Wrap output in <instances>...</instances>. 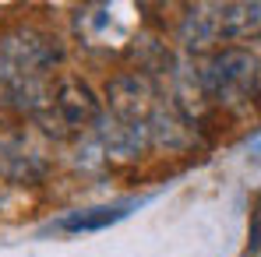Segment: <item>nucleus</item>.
<instances>
[{
  "mask_svg": "<svg viewBox=\"0 0 261 257\" xmlns=\"http://www.w3.org/2000/svg\"><path fill=\"white\" fill-rule=\"evenodd\" d=\"M102 102L92 92L88 81L74 74H57L49 78L43 106L32 113L36 127H43L49 137H74V134H92L102 120Z\"/></svg>",
  "mask_w": 261,
  "mask_h": 257,
  "instance_id": "f257e3e1",
  "label": "nucleus"
},
{
  "mask_svg": "<svg viewBox=\"0 0 261 257\" xmlns=\"http://www.w3.org/2000/svg\"><path fill=\"white\" fill-rule=\"evenodd\" d=\"M194 78L205 99L219 106H244L261 92V60L251 49L226 46L205 56Z\"/></svg>",
  "mask_w": 261,
  "mask_h": 257,
  "instance_id": "f03ea898",
  "label": "nucleus"
},
{
  "mask_svg": "<svg viewBox=\"0 0 261 257\" xmlns=\"http://www.w3.org/2000/svg\"><path fill=\"white\" fill-rule=\"evenodd\" d=\"M106 102H110V117L124 120V124H152V117L159 113L163 99L152 85L148 74H117L106 85Z\"/></svg>",
  "mask_w": 261,
  "mask_h": 257,
  "instance_id": "7ed1b4c3",
  "label": "nucleus"
},
{
  "mask_svg": "<svg viewBox=\"0 0 261 257\" xmlns=\"http://www.w3.org/2000/svg\"><path fill=\"white\" fill-rule=\"evenodd\" d=\"M152 197H124V201H110V205H88V208H74L53 218L43 233H102L117 222H124L130 212H138L141 205H148Z\"/></svg>",
  "mask_w": 261,
  "mask_h": 257,
  "instance_id": "20e7f679",
  "label": "nucleus"
},
{
  "mask_svg": "<svg viewBox=\"0 0 261 257\" xmlns=\"http://www.w3.org/2000/svg\"><path fill=\"white\" fill-rule=\"evenodd\" d=\"M124 11V4H92L85 11H78L74 28L88 46H117L127 39L130 32V18L117 14Z\"/></svg>",
  "mask_w": 261,
  "mask_h": 257,
  "instance_id": "39448f33",
  "label": "nucleus"
},
{
  "mask_svg": "<svg viewBox=\"0 0 261 257\" xmlns=\"http://www.w3.org/2000/svg\"><path fill=\"white\" fill-rule=\"evenodd\" d=\"M219 43L222 39H251L261 36V0H233V4H212Z\"/></svg>",
  "mask_w": 261,
  "mask_h": 257,
  "instance_id": "423d86ee",
  "label": "nucleus"
},
{
  "mask_svg": "<svg viewBox=\"0 0 261 257\" xmlns=\"http://www.w3.org/2000/svg\"><path fill=\"white\" fill-rule=\"evenodd\" d=\"M180 43L191 53H205L219 43L216 18H212V4H194L187 7V14L180 18Z\"/></svg>",
  "mask_w": 261,
  "mask_h": 257,
  "instance_id": "0eeeda50",
  "label": "nucleus"
},
{
  "mask_svg": "<svg viewBox=\"0 0 261 257\" xmlns=\"http://www.w3.org/2000/svg\"><path fill=\"white\" fill-rule=\"evenodd\" d=\"M261 254V197H254L251 215H247V247L240 257H258Z\"/></svg>",
  "mask_w": 261,
  "mask_h": 257,
  "instance_id": "6e6552de",
  "label": "nucleus"
},
{
  "mask_svg": "<svg viewBox=\"0 0 261 257\" xmlns=\"http://www.w3.org/2000/svg\"><path fill=\"white\" fill-rule=\"evenodd\" d=\"M4 194H7V176L0 173V201H4Z\"/></svg>",
  "mask_w": 261,
  "mask_h": 257,
  "instance_id": "1a4fd4ad",
  "label": "nucleus"
}]
</instances>
